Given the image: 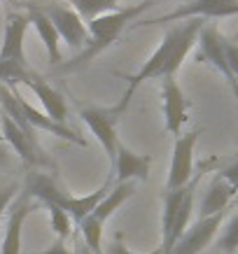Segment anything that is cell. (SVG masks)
Masks as SVG:
<instances>
[{
  "label": "cell",
  "instance_id": "obj_1",
  "mask_svg": "<svg viewBox=\"0 0 238 254\" xmlns=\"http://www.w3.org/2000/svg\"><path fill=\"white\" fill-rule=\"evenodd\" d=\"M201 31H203V19H187V21L177 23L175 28H170L166 33V38L161 40V45L157 47L152 52V56L143 63V68L129 77V86H126L124 96L117 103V110L126 112L133 93L138 91V86L143 82H147V79L175 77L177 70L182 68V61L187 59V54L199 42Z\"/></svg>",
  "mask_w": 238,
  "mask_h": 254
},
{
  "label": "cell",
  "instance_id": "obj_2",
  "mask_svg": "<svg viewBox=\"0 0 238 254\" xmlns=\"http://www.w3.org/2000/svg\"><path fill=\"white\" fill-rule=\"evenodd\" d=\"M147 7H152V0H145L140 5H129V7H122V9H117V12H110V14H103L98 19L89 21L86 23V28H89V42H86V47L73 61H68L63 65V70H75L79 65H86L89 61H93L100 52H105L110 45H115L117 40L122 38V33L126 31V26L138 14H143Z\"/></svg>",
  "mask_w": 238,
  "mask_h": 254
},
{
  "label": "cell",
  "instance_id": "obj_3",
  "mask_svg": "<svg viewBox=\"0 0 238 254\" xmlns=\"http://www.w3.org/2000/svg\"><path fill=\"white\" fill-rule=\"evenodd\" d=\"M110 185H112V182L105 180L96 191H91L89 196H79V198H77V196H70V193L61 191L49 175H45V173H31L28 180H26V191L31 193L33 198H38L42 205H56V208L66 210V212L73 217V222L79 224L89 212H93V208L110 193Z\"/></svg>",
  "mask_w": 238,
  "mask_h": 254
},
{
  "label": "cell",
  "instance_id": "obj_4",
  "mask_svg": "<svg viewBox=\"0 0 238 254\" xmlns=\"http://www.w3.org/2000/svg\"><path fill=\"white\" fill-rule=\"evenodd\" d=\"M136 193V185L133 182H124V185H117L112 191L100 200L98 205L93 208V212L79 222V233H82V240L84 245L91 250L93 254H103V226L110 217L115 215V210L126 203Z\"/></svg>",
  "mask_w": 238,
  "mask_h": 254
},
{
  "label": "cell",
  "instance_id": "obj_5",
  "mask_svg": "<svg viewBox=\"0 0 238 254\" xmlns=\"http://www.w3.org/2000/svg\"><path fill=\"white\" fill-rule=\"evenodd\" d=\"M238 14V0H187L173 12L157 19H143L133 23V28L143 26H157V23H170V21H187V19H222V16H236Z\"/></svg>",
  "mask_w": 238,
  "mask_h": 254
},
{
  "label": "cell",
  "instance_id": "obj_6",
  "mask_svg": "<svg viewBox=\"0 0 238 254\" xmlns=\"http://www.w3.org/2000/svg\"><path fill=\"white\" fill-rule=\"evenodd\" d=\"M42 9V14L54 23L56 33L61 35V42H66L73 49H84L86 42H89V28L86 23L82 21V16L77 14L70 5H63V2H42L38 5Z\"/></svg>",
  "mask_w": 238,
  "mask_h": 254
},
{
  "label": "cell",
  "instance_id": "obj_7",
  "mask_svg": "<svg viewBox=\"0 0 238 254\" xmlns=\"http://www.w3.org/2000/svg\"><path fill=\"white\" fill-rule=\"evenodd\" d=\"M122 115L124 112H119L117 105H112V108H82L79 110L82 122H84L86 128L96 135L100 147L105 149L110 163H115L117 147H119V140H117V122H119Z\"/></svg>",
  "mask_w": 238,
  "mask_h": 254
},
{
  "label": "cell",
  "instance_id": "obj_8",
  "mask_svg": "<svg viewBox=\"0 0 238 254\" xmlns=\"http://www.w3.org/2000/svg\"><path fill=\"white\" fill-rule=\"evenodd\" d=\"M0 128H2L5 142L12 147V152L26 166H49V159L45 156V149L38 145V138H33L26 131H21L5 110H0Z\"/></svg>",
  "mask_w": 238,
  "mask_h": 254
},
{
  "label": "cell",
  "instance_id": "obj_9",
  "mask_svg": "<svg viewBox=\"0 0 238 254\" xmlns=\"http://www.w3.org/2000/svg\"><path fill=\"white\" fill-rule=\"evenodd\" d=\"M196 142H199V131L182 133L180 138H175L166 189H180V187L189 185L194 180V175H196L194 173V147H196Z\"/></svg>",
  "mask_w": 238,
  "mask_h": 254
},
{
  "label": "cell",
  "instance_id": "obj_10",
  "mask_svg": "<svg viewBox=\"0 0 238 254\" xmlns=\"http://www.w3.org/2000/svg\"><path fill=\"white\" fill-rule=\"evenodd\" d=\"M196 61H206L210 63L217 72H222V77L229 82V86L234 89L238 98V86L231 77V70H229V63H227V40L220 35L217 28L213 26H203V31L199 35V52H196Z\"/></svg>",
  "mask_w": 238,
  "mask_h": 254
},
{
  "label": "cell",
  "instance_id": "obj_11",
  "mask_svg": "<svg viewBox=\"0 0 238 254\" xmlns=\"http://www.w3.org/2000/svg\"><path fill=\"white\" fill-rule=\"evenodd\" d=\"M161 108H163L166 131L173 133L175 138H180L182 135V126L187 124V108H189V103L184 98V93L175 77L161 79Z\"/></svg>",
  "mask_w": 238,
  "mask_h": 254
},
{
  "label": "cell",
  "instance_id": "obj_12",
  "mask_svg": "<svg viewBox=\"0 0 238 254\" xmlns=\"http://www.w3.org/2000/svg\"><path fill=\"white\" fill-rule=\"evenodd\" d=\"M7 224H5V236H2V245L0 254H21V229L26 217L33 212V196L23 189L14 198V203L7 210Z\"/></svg>",
  "mask_w": 238,
  "mask_h": 254
},
{
  "label": "cell",
  "instance_id": "obj_13",
  "mask_svg": "<svg viewBox=\"0 0 238 254\" xmlns=\"http://www.w3.org/2000/svg\"><path fill=\"white\" fill-rule=\"evenodd\" d=\"M222 219H224V212L213 215V217H199V222L187 229V233L175 243L170 254H201L213 243L215 233L222 226Z\"/></svg>",
  "mask_w": 238,
  "mask_h": 254
},
{
  "label": "cell",
  "instance_id": "obj_14",
  "mask_svg": "<svg viewBox=\"0 0 238 254\" xmlns=\"http://www.w3.org/2000/svg\"><path fill=\"white\" fill-rule=\"evenodd\" d=\"M31 26L28 14L9 12L5 19V33H2V47H0V61H14L21 65H28L23 54V38Z\"/></svg>",
  "mask_w": 238,
  "mask_h": 254
},
{
  "label": "cell",
  "instance_id": "obj_15",
  "mask_svg": "<svg viewBox=\"0 0 238 254\" xmlns=\"http://www.w3.org/2000/svg\"><path fill=\"white\" fill-rule=\"evenodd\" d=\"M150 166H152V156L150 154H136L133 149L119 142L117 147V156L112 163V173H115L117 185L124 182H133V180H150Z\"/></svg>",
  "mask_w": 238,
  "mask_h": 254
},
{
  "label": "cell",
  "instance_id": "obj_16",
  "mask_svg": "<svg viewBox=\"0 0 238 254\" xmlns=\"http://www.w3.org/2000/svg\"><path fill=\"white\" fill-rule=\"evenodd\" d=\"M14 96H16V105H19V110H21L23 119L31 124L35 131H47V133H52V135H56V138L68 140V142H75V145H79V147H86V140L82 138L77 131H73L68 124L63 126V124H56L54 119H49L45 112H40V110L33 108L31 103H26V100L19 96L16 89H14Z\"/></svg>",
  "mask_w": 238,
  "mask_h": 254
},
{
  "label": "cell",
  "instance_id": "obj_17",
  "mask_svg": "<svg viewBox=\"0 0 238 254\" xmlns=\"http://www.w3.org/2000/svg\"><path fill=\"white\" fill-rule=\"evenodd\" d=\"M26 86L38 96V100L42 103L45 115L49 117V119H54L56 124H63V126H66V122H68V103H66V98H63L61 93L56 91L52 84H47L42 77H38V75H33V77L26 82Z\"/></svg>",
  "mask_w": 238,
  "mask_h": 254
},
{
  "label": "cell",
  "instance_id": "obj_18",
  "mask_svg": "<svg viewBox=\"0 0 238 254\" xmlns=\"http://www.w3.org/2000/svg\"><path fill=\"white\" fill-rule=\"evenodd\" d=\"M26 12H28V19H31L33 28L38 31L42 45H45L47 56H49V63L63 61L61 59V35L56 33L54 23L42 14V9L38 7V2H28V5H26Z\"/></svg>",
  "mask_w": 238,
  "mask_h": 254
},
{
  "label": "cell",
  "instance_id": "obj_19",
  "mask_svg": "<svg viewBox=\"0 0 238 254\" xmlns=\"http://www.w3.org/2000/svg\"><path fill=\"white\" fill-rule=\"evenodd\" d=\"M234 193H236V187L217 173L213 185L208 187L206 196L201 200V217H213V215L224 212L227 205H229V200L234 198Z\"/></svg>",
  "mask_w": 238,
  "mask_h": 254
},
{
  "label": "cell",
  "instance_id": "obj_20",
  "mask_svg": "<svg viewBox=\"0 0 238 254\" xmlns=\"http://www.w3.org/2000/svg\"><path fill=\"white\" fill-rule=\"evenodd\" d=\"M68 2L70 7L82 16V21L89 23L103 14L122 9V2H126V0H68Z\"/></svg>",
  "mask_w": 238,
  "mask_h": 254
},
{
  "label": "cell",
  "instance_id": "obj_21",
  "mask_svg": "<svg viewBox=\"0 0 238 254\" xmlns=\"http://www.w3.org/2000/svg\"><path fill=\"white\" fill-rule=\"evenodd\" d=\"M33 75L35 72L28 65H21L14 61H0V84L2 86L16 89V84H26Z\"/></svg>",
  "mask_w": 238,
  "mask_h": 254
},
{
  "label": "cell",
  "instance_id": "obj_22",
  "mask_svg": "<svg viewBox=\"0 0 238 254\" xmlns=\"http://www.w3.org/2000/svg\"><path fill=\"white\" fill-rule=\"evenodd\" d=\"M47 210H49V222H52V231L56 233V238L68 240L73 236V217L56 205H47Z\"/></svg>",
  "mask_w": 238,
  "mask_h": 254
},
{
  "label": "cell",
  "instance_id": "obj_23",
  "mask_svg": "<svg viewBox=\"0 0 238 254\" xmlns=\"http://www.w3.org/2000/svg\"><path fill=\"white\" fill-rule=\"evenodd\" d=\"M217 245H220V250H224V252H229V254L238 252V212L227 222Z\"/></svg>",
  "mask_w": 238,
  "mask_h": 254
},
{
  "label": "cell",
  "instance_id": "obj_24",
  "mask_svg": "<svg viewBox=\"0 0 238 254\" xmlns=\"http://www.w3.org/2000/svg\"><path fill=\"white\" fill-rule=\"evenodd\" d=\"M14 198H16V185L0 187V222H2L5 210H9V205L14 203Z\"/></svg>",
  "mask_w": 238,
  "mask_h": 254
},
{
  "label": "cell",
  "instance_id": "obj_25",
  "mask_svg": "<svg viewBox=\"0 0 238 254\" xmlns=\"http://www.w3.org/2000/svg\"><path fill=\"white\" fill-rule=\"evenodd\" d=\"M227 63H229L231 77L238 86V42H229L227 40Z\"/></svg>",
  "mask_w": 238,
  "mask_h": 254
},
{
  "label": "cell",
  "instance_id": "obj_26",
  "mask_svg": "<svg viewBox=\"0 0 238 254\" xmlns=\"http://www.w3.org/2000/svg\"><path fill=\"white\" fill-rule=\"evenodd\" d=\"M103 254H136V252H131L129 247L122 243V236H115V240L110 243V245H105V250H103ZM150 254H161V247L159 250H154V252Z\"/></svg>",
  "mask_w": 238,
  "mask_h": 254
},
{
  "label": "cell",
  "instance_id": "obj_27",
  "mask_svg": "<svg viewBox=\"0 0 238 254\" xmlns=\"http://www.w3.org/2000/svg\"><path fill=\"white\" fill-rule=\"evenodd\" d=\"M35 254H73L66 247V240H56V243H52V245L47 247V250H42V252H35Z\"/></svg>",
  "mask_w": 238,
  "mask_h": 254
},
{
  "label": "cell",
  "instance_id": "obj_28",
  "mask_svg": "<svg viewBox=\"0 0 238 254\" xmlns=\"http://www.w3.org/2000/svg\"><path fill=\"white\" fill-rule=\"evenodd\" d=\"M9 163H12V147L0 142V168H7Z\"/></svg>",
  "mask_w": 238,
  "mask_h": 254
},
{
  "label": "cell",
  "instance_id": "obj_29",
  "mask_svg": "<svg viewBox=\"0 0 238 254\" xmlns=\"http://www.w3.org/2000/svg\"><path fill=\"white\" fill-rule=\"evenodd\" d=\"M234 42H238V35H236V40H234Z\"/></svg>",
  "mask_w": 238,
  "mask_h": 254
},
{
  "label": "cell",
  "instance_id": "obj_30",
  "mask_svg": "<svg viewBox=\"0 0 238 254\" xmlns=\"http://www.w3.org/2000/svg\"><path fill=\"white\" fill-rule=\"evenodd\" d=\"M184 2H187V0H184Z\"/></svg>",
  "mask_w": 238,
  "mask_h": 254
}]
</instances>
